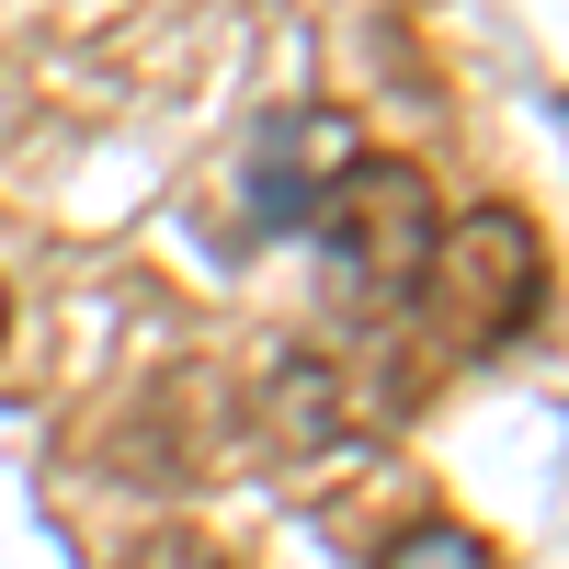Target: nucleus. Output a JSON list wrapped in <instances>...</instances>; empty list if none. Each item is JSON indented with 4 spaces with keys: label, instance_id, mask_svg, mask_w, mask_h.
<instances>
[{
    "label": "nucleus",
    "instance_id": "423d86ee",
    "mask_svg": "<svg viewBox=\"0 0 569 569\" xmlns=\"http://www.w3.org/2000/svg\"><path fill=\"white\" fill-rule=\"evenodd\" d=\"M0 330H12V284H0Z\"/></svg>",
    "mask_w": 569,
    "mask_h": 569
},
{
    "label": "nucleus",
    "instance_id": "f03ea898",
    "mask_svg": "<svg viewBox=\"0 0 569 569\" xmlns=\"http://www.w3.org/2000/svg\"><path fill=\"white\" fill-rule=\"evenodd\" d=\"M536 284H547V251H536V228L512 206L456 217L433 240V262H421V297L445 319V353H501L512 330L536 319Z\"/></svg>",
    "mask_w": 569,
    "mask_h": 569
},
{
    "label": "nucleus",
    "instance_id": "f257e3e1",
    "mask_svg": "<svg viewBox=\"0 0 569 569\" xmlns=\"http://www.w3.org/2000/svg\"><path fill=\"white\" fill-rule=\"evenodd\" d=\"M308 240L330 251V273L365 308H399V297H421V262H433L445 217H433V182L410 160H342L330 194L308 206Z\"/></svg>",
    "mask_w": 569,
    "mask_h": 569
},
{
    "label": "nucleus",
    "instance_id": "39448f33",
    "mask_svg": "<svg viewBox=\"0 0 569 569\" xmlns=\"http://www.w3.org/2000/svg\"><path fill=\"white\" fill-rule=\"evenodd\" d=\"M114 569H228V558H217L206 536H137V547H126Z\"/></svg>",
    "mask_w": 569,
    "mask_h": 569
},
{
    "label": "nucleus",
    "instance_id": "20e7f679",
    "mask_svg": "<svg viewBox=\"0 0 569 569\" xmlns=\"http://www.w3.org/2000/svg\"><path fill=\"white\" fill-rule=\"evenodd\" d=\"M376 569H501L479 525H445V512H421V525H399L388 547H376Z\"/></svg>",
    "mask_w": 569,
    "mask_h": 569
},
{
    "label": "nucleus",
    "instance_id": "7ed1b4c3",
    "mask_svg": "<svg viewBox=\"0 0 569 569\" xmlns=\"http://www.w3.org/2000/svg\"><path fill=\"white\" fill-rule=\"evenodd\" d=\"M342 160H353V126H342V114H284V126H262V149H251V171H240L251 228H262V240L308 228V206L330 194V171H342Z\"/></svg>",
    "mask_w": 569,
    "mask_h": 569
}]
</instances>
